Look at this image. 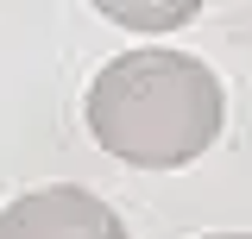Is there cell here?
Segmentation results:
<instances>
[{
    "label": "cell",
    "instance_id": "cell-4",
    "mask_svg": "<svg viewBox=\"0 0 252 239\" xmlns=\"http://www.w3.org/2000/svg\"><path fill=\"white\" fill-rule=\"evenodd\" d=\"M202 239H252V233H202Z\"/></svg>",
    "mask_w": 252,
    "mask_h": 239
},
{
    "label": "cell",
    "instance_id": "cell-3",
    "mask_svg": "<svg viewBox=\"0 0 252 239\" xmlns=\"http://www.w3.org/2000/svg\"><path fill=\"white\" fill-rule=\"evenodd\" d=\"M107 19H120V26H183L189 19V6H101Z\"/></svg>",
    "mask_w": 252,
    "mask_h": 239
},
{
    "label": "cell",
    "instance_id": "cell-1",
    "mask_svg": "<svg viewBox=\"0 0 252 239\" xmlns=\"http://www.w3.org/2000/svg\"><path fill=\"white\" fill-rule=\"evenodd\" d=\"M227 94L202 57L183 51H120L89 82V132L101 151L139 170H177L220 139Z\"/></svg>",
    "mask_w": 252,
    "mask_h": 239
},
{
    "label": "cell",
    "instance_id": "cell-2",
    "mask_svg": "<svg viewBox=\"0 0 252 239\" xmlns=\"http://www.w3.org/2000/svg\"><path fill=\"white\" fill-rule=\"evenodd\" d=\"M0 239H126L120 214L82 182L26 189L0 208Z\"/></svg>",
    "mask_w": 252,
    "mask_h": 239
}]
</instances>
